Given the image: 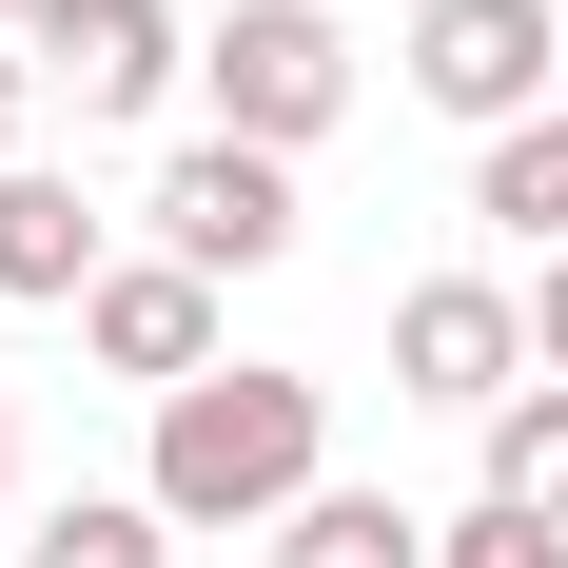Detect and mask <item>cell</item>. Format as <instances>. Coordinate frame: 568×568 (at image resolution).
Masks as SVG:
<instances>
[{
  "mask_svg": "<svg viewBox=\"0 0 568 568\" xmlns=\"http://www.w3.org/2000/svg\"><path fill=\"white\" fill-rule=\"evenodd\" d=\"M20 118H40V40H0V158H20Z\"/></svg>",
  "mask_w": 568,
  "mask_h": 568,
  "instance_id": "obj_14",
  "label": "cell"
},
{
  "mask_svg": "<svg viewBox=\"0 0 568 568\" xmlns=\"http://www.w3.org/2000/svg\"><path fill=\"white\" fill-rule=\"evenodd\" d=\"M393 393L510 412V393H529V294H510V275H412V294H393Z\"/></svg>",
  "mask_w": 568,
  "mask_h": 568,
  "instance_id": "obj_4",
  "label": "cell"
},
{
  "mask_svg": "<svg viewBox=\"0 0 568 568\" xmlns=\"http://www.w3.org/2000/svg\"><path fill=\"white\" fill-rule=\"evenodd\" d=\"M196 79H216V138H255V158H314L353 118V40L334 0H235L216 40H196Z\"/></svg>",
  "mask_w": 568,
  "mask_h": 568,
  "instance_id": "obj_2",
  "label": "cell"
},
{
  "mask_svg": "<svg viewBox=\"0 0 568 568\" xmlns=\"http://www.w3.org/2000/svg\"><path fill=\"white\" fill-rule=\"evenodd\" d=\"M432 568H568V529H549V510H452Z\"/></svg>",
  "mask_w": 568,
  "mask_h": 568,
  "instance_id": "obj_13",
  "label": "cell"
},
{
  "mask_svg": "<svg viewBox=\"0 0 568 568\" xmlns=\"http://www.w3.org/2000/svg\"><path fill=\"white\" fill-rule=\"evenodd\" d=\"M529 373H568V255H549V294H529Z\"/></svg>",
  "mask_w": 568,
  "mask_h": 568,
  "instance_id": "obj_15",
  "label": "cell"
},
{
  "mask_svg": "<svg viewBox=\"0 0 568 568\" xmlns=\"http://www.w3.org/2000/svg\"><path fill=\"white\" fill-rule=\"evenodd\" d=\"M275 568H432V529H412L393 490H314V510L275 529Z\"/></svg>",
  "mask_w": 568,
  "mask_h": 568,
  "instance_id": "obj_12",
  "label": "cell"
},
{
  "mask_svg": "<svg viewBox=\"0 0 568 568\" xmlns=\"http://www.w3.org/2000/svg\"><path fill=\"white\" fill-rule=\"evenodd\" d=\"M0 20H40V0H0Z\"/></svg>",
  "mask_w": 568,
  "mask_h": 568,
  "instance_id": "obj_17",
  "label": "cell"
},
{
  "mask_svg": "<svg viewBox=\"0 0 568 568\" xmlns=\"http://www.w3.org/2000/svg\"><path fill=\"white\" fill-rule=\"evenodd\" d=\"M118 255H99V196L79 176H40V158H0V294H99Z\"/></svg>",
  "mask_w": 568,
  "mask_h": 568,
  "instance_id": "obj_8",
  "label": "cell"
},
{
  "mask_svg": "<svg viewBox=\"0 0 568 568\" xmlns=\"http://www.w3.org/2000/svg\"><path fill=\"white\" fill-rule=\"evenodd\" d=\"M549 59H568V20H549V0H412V99H432V118H470V138L549 118Z\"/></svg>",
  "mask_w": 568,
  "mask_h": 568,
  "instance_id": "obj_3",
  "label": "cell"
},
{
  "mask_svg": "<svg viewBox=\"0 0 568 568\" xmlns=\"http://www.w3.org/2000/svg\"><path fill=\"white\" fill-rule=\"evenodd\" d=\"M20 568H176V510L158 490H59V510L20 529Z\"/></svg>",
  "mask_w": 568,
  "mask_h": 568,
  "instance_id": "obj_10",
  "label": "cell"
},
{
  "mask_svg": "<svg viewBox=\"0 0 568 568\" xmlns=\"http://www.w3.org/2000/svg\"><path fill=\"white\" fill-rule=\"evenodd\" d=\"M0 490H20V393H0Z\"/></svg>",
  "mask_w": 568,
  "mask_h": 568,
  "instance_id": "obj_16",
  "label": "cell"
},
{
  "mask_svg": "<svg viewBox=\"0 0 568 568\" xmlns=\"http://www.w3.org/2000/svg\"><path fill=\"white\" fill-rule=\"evenodd\" d=\"M158 255H196V275H275V255H294V158L196 138V158L158 176Z\"/></svg>",
  "mask_w": 568,
  "mask_h": 568,
  "instance_id": "obj_5",
  "label": "cell"
},
{
  "mask_svg": "<svg viewBox=\"0 0 568 568\" xmlns=\"http://www.w3.org/2000/svg\"><path fill=\"white\" fill-rule=\"evenodd\" d=\"M20 40H40V79H59L79 118H138V99L176 79V0H40Z\"/></svg>",
  "mask_w": 568,
  "mask_h": 568,
  "instance_id": "obj_7",
  "label": "cell"
},
{
  "mask_svg": "<svg viewBox=\"0 0 568 568\" xmlns=\"http://www.w3.org/2000/svg\"><path fill=\"white\" fill-rule=\"evenodd\" d=\"M314 452H334V393L235 353V373L158 393V452H138V490H158L176 529H294V510H314Z\"/></svg>",
  "mask_w": 568,
  "mask_h": 568,
  "instance_id": "obj_1",
  "label": "cell"
},
{
  "mask_svg": "<svg viewBox=\"0 0 568 568\" xmlns=\"http://www.w3.org/2000/svg\"><path fill=\"white\" fill-rule=\"evenodd\" d=\"M79 353L138 373V393H196V373H216V275H196V255H118V275L79 294Z\"/></svg>",
  "mask_w": 568,
  "mask_h": 568,
  "instance_id": "obj_6",
  "label": "cell"
},
{
  "mask_svg": "<svg viewBox=\"0 0 568 568\" xmlns=\"http://www.w3.org/2000/svg\"><path fill=\"white\" fill-rule=\"evenodd\" d=\"M490 510H549L568 529V373H529V393L490 412Z\"/></svg>",
  "mask_w": 568,
  "mask_h": 568,
  "instance_id": "obj_11",
  "label": "cell"
},
{
  "mask_svg": "<svg viewBox=\"0 0 568 568\" xmlns=\"http://www.w3.org/2000/svg\"><path fill=\"white\" fill-rule=\"evenodd\" d=\"M470 216L529 235V255H568V118H510V138L470 158Z\"/></svg>",
  "mask_w": 568,
  "mask_h": 568,
  "instance_id": "obj_9",
  "label": "cell"
}]
</instances>
